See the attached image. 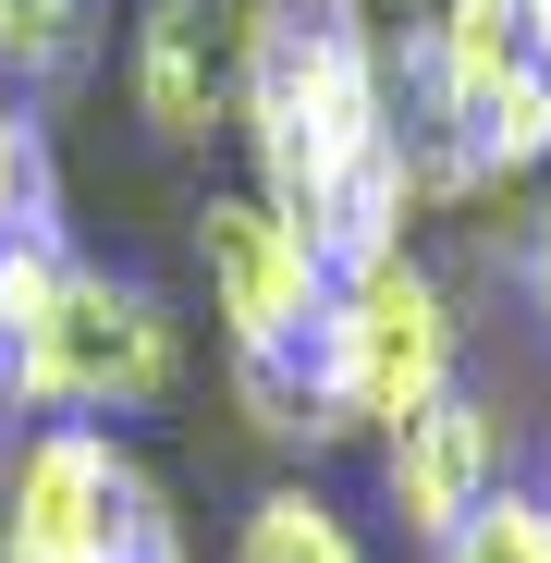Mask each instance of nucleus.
Wrapping results in <instances>:
<instances>
[{
	"label": "nucleus",
	"instance_id": "nucleus-10",
	"mask_svg": "<svg viewBox=\"0 0 551 563\" xmlns=\"http://www.w3.org/2000/svg\"><path fill=\"white\" fill-rule=\"evenodd\" d=\"M0 245H74L62 221V147L25 86H0Z\"/></svg>",
	"mask_w": 551,
	"mask_h": 563
},
{
	"label": "nucleus",
	"instance_id": "nucleus-3",
	"mask_svg": "<svg viewBox=\"0 0 551 563\" xmlns=\"http://www.w3.org/2000/svg\"><path fill=\"white\" fill-rule=\"evenodd\" d=\"M466 367V307L417 245H367L331 269V307L307 331V393H319V441H381L417 405L453 393Z\"/></svg>",
	"mask_w": 551,
	"mask_h": 563
},
{
	"label": "nucleus",
	"instance_id": "nucleus-7",
	"mask_svg": "<svg viewBox=\"0 0 551 563\" xmlns=\"http://www.w3.org/2000/svg\"><path fill=\"white\" fill-rule=\"evenodd\" d=\"M367 453H381V515H393L405 539H429V551L515 478V465H503V405H478L466 380H453L441 405H417L405 429H381Z\"/></svg>",
	"mask_w": 551,
	"mask_h": 563
},
{
	"label": "nucleus",
	"instance_id": "nucleus-13",
	"mask_svg": "<svg viewBox=\"0 0 551 563\" xmlns=\"http://www.w3.org/2000/svg\"><path fill=\"white\" fill-rule=\"evenodd\" d=\"M515 295H527V319L551 331V184H539V209H527V245H515Z\"/></svg>",
	"mask_w": 551,
	"mask_h": 563
},
{
	"label": "nucleus",
	"instance_id": "nucleus-14",
	"mask_svg": "<svg viewBox=\"0 0 551 563\" xmlns=\"http://www.w3.org/2000/svg\"><path fill=\"white\" fill-rule=\"evenodd\" d=\"M527 49H539V62H551V0H527Z\"/></svg>",
	"mask_w": 551,
	"mask_h": 563
},
{
	"label": "nucleus",
	"instance_id": "nucleus-1",
	"mask_svg": "<svg viewBox=\"0 0 551 563\" xmlns=\"http://www.w3.org/2000/svg\"><path fill=\"white\" fill-rule=\"evenodd\" d=\"M233 147H245V184L331 269L367 257V245H417L393 25L367 0H245Z\"/></svg>",
	"mask_w": 551,
	"mask_h": 563
},
{
	"label": "nucleus",
	"instance_id": "nucleus-9",
	"mask_svg": "<svg viewBox=\"0 0 551 563\" xmlns=\"http://www.w3.org/2000/svg\"><path fill=\"white\" fill-rule=\"evenodd\" d=\"M233 563H367V539H355V515L319 478H269L233 515Z\"/></svg>",
	"mask_w": 551,
	"mask_h": 563
},
{
	"label": "nucleus",
	"instance_id": "nucleus-8",
	"mask_svg": "<svg viewBox=\"0 0 551 563\" xmlns=\"http://www.w3.org/2000/svg\"><path fill=\"white\" fill-rule=\"evenodd\" d=\"M417 123V111H405ZM441 159H453V197H503V184H527V172H551V62H527V74H503L491 99H466V111H441V123H417Z\"/></svg>",
	"mask_w": 551,
	"mask_h": 563
},
{
	"label": "nucleus",
	"instance_id": "nucleus-11",
	"mask_svg": "<svg viewBox=\"0 0 551 563\" xmlns=\"http://www.w3.org/2000/svg\"><path fill=\"white\" fill-rule=\"evenodd\" d=\"M429 563H551V490H539V478H503Z\"/></svg>",
	"mask_w": 551,
	"mask_h": 563
},
{
	"label": "nucleus",
	"instance_id": "nucleus-12",
	"mask_svg": "<svg viewBox=\"0 0 551 563\" xmlns=\"http://www.w3.org/2000/svg\"><path fill=\"white\" fill-rule=\"evenodd\" d=\"M74 49H86V0H0V86H37L49 74H74Z\"/></svg>",
	"mask_w": 551,
	"mask_h": 563
},
{
	"label": "nucleus",
	"instance_id": "nucleus-2",
	"mask_svg": "<svg viewBox=\"0 0 551 563\" xmlns=\"http://www.w3.org/2000/svg\"><path fill=\"white\" fill-rule=\"evenodd\" d=\"M184 393V319L135 269L74 245H0V429L37 417H147Z\"/></svg>",
	"mask_w": 551,
	"mask_h": 563
},
{
	"label": "nucleus",
	"instance_id": "nucleus-6",
	"mask_svg": "<svg viewBox=\"0 0 551 563\" xmlns=\"http://www.w3.org/2000/svg\"><path fill=\"white\" fill-rule=\"evenodd\" d=\"M233 74H245V0H135L123 25V99L135 123L197 159L233 135Z\"/></svg>",
	"mask_w": 551,
	"mask_h": 563
},
{
	"label": "nucleus",
	"instance_id": "nucleus-4",
	"mask_svg": "<svg viewBox=\"0 0 551 563\" xmlns=\"http://www.w3.org/2000/svg\"><path fill=\"white\" fill-rule=\"evenodd\" d=\"M0 563H197L159 465L99 417L0 429Z\"/></svg>",
	"mask_w": 551,
	"mask_h": 563
},
{
	"label": "nucleus",
	"instance_id": "nucleus-15",
	"mask_svg": "<svg viewBox=\"0 0 551 563\" xmlns=\"http://www.w3.org/2000/svg\"><path fill=\"white\" fill-rule=\"evenodd\" d=\"M539 490H551V478H539Z\"/></svg>",
	"mask_w": 551,
	"mask_h": 563
},
{
	"label": "nucleus",
	"instance_id": "nucleus-5",
	"mask_svg": "<svg viewBox=\"0 0 551 563\" xmlns=\"http://www.w3.org/2000/svg\"><path fill=\"white\" fill-rule=\"evenodd\" d=\"M197 282H209V319H221V355H307L319 307H331V257L257 197V184H209L197 209Z\"/></svg>",
	"mask_w": 551,
	"mask_h": 563
}]
</instances>
